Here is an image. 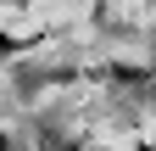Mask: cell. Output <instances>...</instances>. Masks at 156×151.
<instances>
[{
  "instance_id": "6da1fadb",
  "label": "cell",
  "mask_w": 156,
  "mask_h": 151,
  "mask_svg": "<svg viewBox=\"0 0 156 151\" xmlns=\"http://www.w3.org/2000/svg\"><path fill=\"white\" fill-rule=\"evenodd\" d=\"M62 28H39V34H6L0 28V62L6 56H17V50H34V45H45V39H56Z\"/></svg>"
},
{
  "instance_id": "7a4b0ae2",
  "label": "cell",
  "mask_w": 156,
  "mask_h": 151,
  "mask_svg": "<svg viewBox=\"0 0 156 151\" xmlns=\"http://www.w3.org/2000/svg\"><path fill=\"white\" fill-rule=\"evenodd\" d=\"M0 151H17V145H11V134H6V129H0Z\"/></svg>"
},
{
  "instance_id": "3957f363",
  "label": "cell",
  "mask_w": 156,
  "mask_h": 151,
  "mask_svg": "<svg viewBox=\"0 0 156 151\" xmlns=\"http://www.w3.org/2000/svg\"><path fill=\"white\" fill-rule=\"evenodd\" d=\"M95 151H106V145H95Z\"/></svg>"
}]
</instances>
